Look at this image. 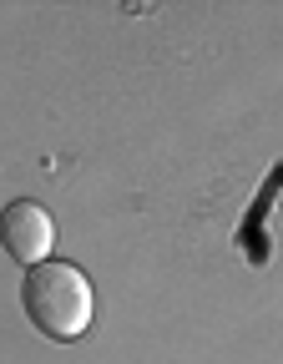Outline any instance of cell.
<instances>
[{
  "label": "cell",
  "mask_w": 283,
  "mask_h": 364,
  "mask_svg": "<svg viewBox=\"0 0 283 364\" xmlns=\"http://www.w3.org/2000/svg\"><path fill=\"white\" fill-rule=\"evenodd\" d=\"M278 188H283V162L273 167V177H268V188H263V198L253 203V213L243 218V248H248V258L253 263H268V238H263V213H268V203L278 198Z\"/></svg>",
  "instance_id": "3957f363"
},
{
  "label": "cell",
  "mask_w": 283,
  "mask_h": 364,
  "mask_svg": "<svg viewBox=\"0 0 283 364\" xmlns=\"http://www.w3.org/2000/svg\"><path fill=\"white\" fill-rule=\"evenodd\" d=\"M6 253L16 258V263H26V268H36V263H51V243H56V223H51V213H46L41 203H31V198H21V203H11L6 208Z\"/></svg>",
  "instance_id": "7a4b0ae2"
},
{
  "label": "cell",
  "mask_w": 283,
  "mask_h": 364,
  "mask_svg": "<svg viewBox=\"0 0 283 364\" xmlns=\"http://www.w3.org/2000/svg\"><path fill=\"white\" fill-rule=\"evenodd\" d=\"M21 309L26 318L56 344H71L91 329L97 318V294H91V279L66 263V258H51V263H36L26 268V284H21Z\"/></svg>",
  "instance_id": "6da1fadb"
}]
</instances>
